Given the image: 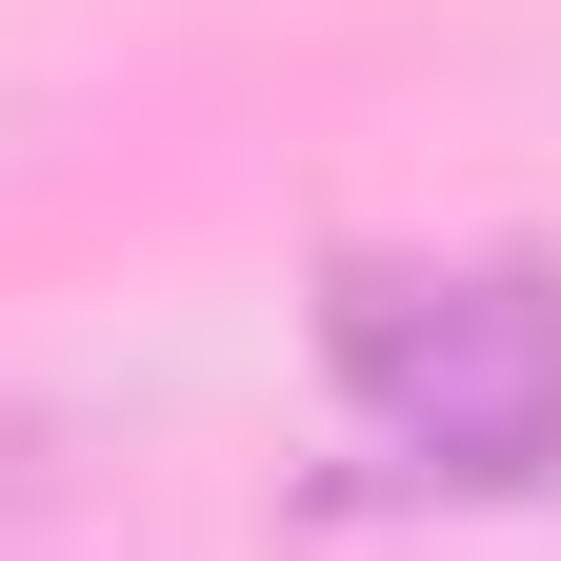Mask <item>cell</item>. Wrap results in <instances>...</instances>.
Wrapping results in <instances>:
<instances>
[{
  "label": "cell",
  "instance_id": "obj_1",
  "mask_svg": "<svg viewBox=\"0 0 561 561\" xmlns=\"http://www.w3.org/2000/svg\"><path fill=\"white\" fill-rule=\"evenodd\" d=\"M321 362L401 481H541L561 461V280L541 261H362Z\"/></svg>",
  "mask_w": 561,
  "mask_h": 561
}]
</instances>
